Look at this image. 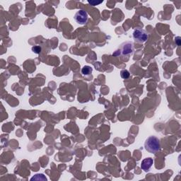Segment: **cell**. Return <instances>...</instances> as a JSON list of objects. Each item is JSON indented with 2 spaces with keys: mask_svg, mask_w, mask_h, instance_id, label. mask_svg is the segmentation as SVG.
<instances>
[{
  "mask_svg": "<svg viewBox=\"0 0 181 181\" xmlns=\"http://www.w3.org/2000/svg\"><path fill=\"white\" fill-rule=\"evenodd\" d=\"M144 147L146 150L149 153H155L160 149V140L155 136H151L149 138H147L145 141Z\"/></svg>",
  "mask_w": 181,
  "mask_h": 181,
  "instance_id": "obj_1",
  "label": "cell"
},
{
  "mask_svg": "<svg viewBox=\"0 0 181 181\" xmlns=\"http://www.w3.org/2000/svg\"><path fill=\"white\" fill-rule=\"evenodd\" d=\"M133 38L135 41L140 43L144 42L148 38V34L143 29L137 28L133 33Z\"/></svg>",
  "mask_w": 181,
  "mask_h": 181,
  "instance_id": "obj_2",
  "label": "cell"
},
{
  "mask_svg": "<svg viewBox=\"0 0 181 181\" xmlns=\"http://www.w3.org/2000/svg\"><path fill=\"white\" fill-rule=\"evenodd\" d=\"M74 19L79 24H85L88 21V14L84 10H79L74 15Z\"/></svg>",
  "mask_w": 181,
  "mask_h": 181,
  "instance_id": "obj_3",
  "label": "cell"
},
{
  "mask_svg": "<svg viewBox=\"0 0 181 181\" xmlns=\"http://www.w3.org/2000/svg\"><path fill=\"white\" fill-rule=\"evenodd\" d=\"M153 164V160L151 158H144L142 161L141 164V169L144 170V171H148L150 169V168L152 166Z\"/></svg>",
  "mask_w": 181,
  "mask_h": 181,
  "instance_id": "obj_4",
  "label": "cell"
},
{
  "mask_svg": "<svg viewBox=\"0 0 181 181\" xmlns=\"http://www.w3.org/2000/svg\"><path fill=\"white\" fill-rule=\"evenodd\" d=\"M92 71H93V69L90 67V66H84L82 68V73L84 75L87 76V75H90V74L92 73Z\"/></svg>",
  "mask_w": 181,
  "mask_h": 181,
  "instance_id": "obj_5",
  "label": "cell"
},
{
  "mask_svg": "<svg viewBox=\"0 0 181 181\" xmlns=\"http://www.w3.org/2000/svg\"><path fill=\"white\" fill-rule=\"evenodd\" d=\"M132 52V44L131 42L128 45H124L122 53L124 55H126V54L131 53Z\"/></svg>",
  "mask_w": 181,
  "mask_h": 181,
  "instance_id": "obj_6",
  "label": "cell"
},
{
  "mask_svg": "<svg viewBox=\"0 0 181 181\" xmlns=\"http://www.w3.org/2000/svg\"><path fill=\"white\" fill-rule=\"evenodd\" d=\"M120 75H121V77L122 79H128L130 76V72L128 71L126 69H124V70H122L121 72H120Z\"/></svg>",
  "mask_w": 181,
  "mask_h": 181,
  "instance_id": "obj_7",
  "label": "cell"
},
{
  "mask_svg": "<svg viewBox=\"0 0 181 181\" xmlns=\"http://www.w3.org/2000/svg\"><path fill=\"white\" fill-rule=\"evenodd\" d=\"M47 180V178H45V177H44V175H42V174H37V175H35V177L31 178V180Z\"/></svg>",
  "mask_w": 181,
  "mask_h": 181,
  "instance_id": "obj_8",
  "label": "cell"
},
{
  "mask_svg": "<svg viewBox=\"0 0 181 181\" xmlns=\"http://www.w3.org/2000/svg\"><path fill=\"white\" fill-rule=\"evenodd\" d=\"M32 50L35 53L39 54L41 52V47L38 46V45H35V46L32 48Z\"/></svg>",
  "mask_w": 181,
  "mask_h": 181,
  "instance_id": "obj_9",
  "label": "cell"
},
{
  "mask_svg": "<svg viewBox=\"0 0 181 181\" xmlns=\"http://www.w3.org/2000/svg\"><path fill=\"white\" fill-rule=\"evenodd\" d=\"M103 2V1H101V2H96V1H88V3L90 4H91L92 6H96V5H98V4H101V3Z\"/></svg>",
  "mask_w": 181,
  "mask_h": 181,
  "instance_id": "obj_10",
  "label": "cell"
}]
</instances>
